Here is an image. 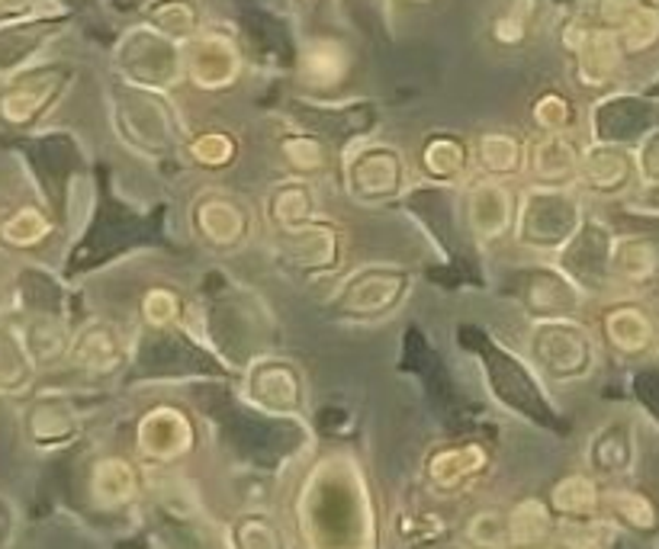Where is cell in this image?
Masks as SVG:
<instances>
[{"instance_id":"cell-15","label":"cell","mask_w":659,"mask_h":549,"mask_svg":"<svg viewBox=\"0 0 659 549\" xmlns=\"http://www.w3.org/2000/svg\"><path fill=\"white\" fill-rule=\"evenodd\" d=\"M534 165H541V170H569L573 167V152H569V145H563L560 139H550L544 142L541 148H538V155H534Z\"/></svg>"},{"instance_id":"cell-18","label":"cell","mask_w":659,"mask_h":549,"mask_svg":"<svg viewBox=\"0 0 659 549\" xmlns=\"http://www.w3.org/2000/svg\"><path fill=\"white\" fill-rule=\"evenodd\" d=\"M640 167H644V174H647L650 180H659V132L647 139L644 155H640Z\"/></svg>"},{"instance_id":"cell-4","label":"cell","mask_w":659,"mask_h":549,"mask_svg":"<svg viewBox=\"0 0 659 549\" xmlns=\"http://www.w3.org/2000/svg\"><path fill=\"white\" fill-rule=\"evenodd\" d=\"M617 64V43L608 33H589L582 46V74L586 81H604Z\"/></svg>"},{"instance_id":"cell-6","label":"cell","mask_w":659,"mask_h":549,"mask_svg":"<svg viewBox=\"0 0 659 549\" xmlns=\"http://www.w3.org/2000/svg\"><path fill=\"white\" fill-rule=\"evenodd\" d=\"M94 492H97L101 501H107V504H119L122 498H129L132 494V473H129V466H122L119 460L101 463L97 473H94Z\"/></svg>"},{"instance_id":"cell-8","label":"cell","mask_w":659,"mask_h":549,"mask_svg":"<svg viewBox=\"0 0 659 549\" xmlns=\"http://www.w3.org/2000/svg\"><path fill=\"white\" fill-rule=\"evenodd\" d=\"M508 530H511V537H515L518 544H534V540H541V537L548 534V514H544V508L534 504V501H525V504L511 514Z\"/></svg>"},{"instance_id":"cell-14","label":"cell","mask_w":659,"mask_h":549,"mask_svg":"<svg viewBox=\"0 0 659 549\" xmlns=\"http://www.w3.org/2000/svg\"><path fill=\"white\" fill-rule=\"evenodd\" d=\"M614 504H617V511H621L634 527H640V530H650V527L657 524L654 504H650L647 498H640V494H617Z\"/></svg>"},{"instance_id":"cell-2","label":"cell","mask_w":659,"mask_h":549,"mask_svg":"<svg viewBox=\"0 0 659 549\" xmlns=\"http://www.w3.org/2000/svg\"><path fill=\"white\" fill-rule=\"evenodd\" d=\"M193 77L207 87H216V84H225L232 81L235 74V56L232 49L220 43V39H207L197 52H193Z\"/></svg>"},{"instance_id":"cell-3","label":"cell","mask_w":659,"mask_h":549,"mask_svg":"<svg viewBox=\"0 0 659 549\" xmlns=\"http://www.w3.org/2000/svg\"><path fill=\"white\" fill-rule=\"evenodd\" d=\"M26 347L0 329V389H23L30 380V363H26Z\"/></svg>"},{"instance_id":"cell-20","label":"cell","mask_w":659,"mask_h":549,"mask_svg":"<svg viewBox=\"0 0 659 549\" xmlns=\"http://www.w3.org/2000/svg\"><path fill=\"white\" fill-rule=\"evenodd\" d=\"M650 203H657V206H659V187L654 190V193H650Z\"/></svg>"},{"instance_id":"cell-10","label":"cell","mask_w":659,"mask_h":549,"mask_svg":"<svg viewBox=\"0 0 659 549\" xmlns=\"http://www.w3.org/2000/svg\"><path fill=\"white\" fill-rule=\"evenodd\" d=\"M46 231H49V225L36 210H23L3 225V238L13 244H36Z\"/></svg>"},{"instance_id":"cell-5","label":"cell","mask_w":659,"mask_h":549,"mask_svg":"<svg viewBox=\"0 0 659 549\" xmlns=\"http://www.w3.org/2000/svg\"><path fill=\"white\" fill-rule=\"evenodd\" d=\"M52 87L49 84H26V87H13L3 100H0V112L7 122H26L36 112L43 110V104L49 100Z\"/></svg>"},{"instance_id":"cell-17","label":"cell","mask_w":659,"mask_h":549,"mask_svg":"<svg viewBox=\"0 0 659 549\" xmlns=\"http://www.w3.org/2000/svg\"><path fill=\"white\" fill-rule=\"evenodd\" d=\"M637 392L644 395V402L654 408V415L659 418V373H640L637 377Z\"/></svg>"},{"instance_id":"cell-21","label":"cell","mask_w":659,"mask_h":549,"mask_svg":"<svg viewBox=\"0 0 659 549\" xmlns=\"http://www.w3.org/2000/svg\"><path fill=\"white\" fill-rule=\"evenodd\" d=\"M650 3H657V7H659V0H650Z\"/></svg>"},{"instance_id":"cell-12","label":"cell","mask_w":659,"mask_h":549,"mask_svg":"<svg viewBox=\"0 0 659 549\" xmlns=\"http://www.w3.org/2000/svg\"><path fill=\"white\" fill-rule=\"evenodd\" d=\"M341 71H344V58L341 52L334 49V46H316L309 58H306V74L313 77V81H338L341 77Z\"/></svg>"},{"instance_id":"cell-7","label":"cell","mask_w":659,"mask_h":549,"mask_svg":"<svg viewBox=\"0 0 659 549\" xmlns=\"http://www.w3.org/2000/svg\"><path fill=\"white\" fill-rule=\"evenodd\" d=\"M61 344H64V337L58 334V325L52 322V319H36V322L26 325L23 347H26V354H30L33 363H36V360H49V357H56L58 350H61Z\"/></svg>"},{"instance_id":"cell-16","label":"cell","mask_w":659,"mask_h":549,"mask_svg":"<svg viewBox=\"0 0 659 549\" xmlns=\"http://www.w3.org/2000/svg\"><path fill=\"white\" fill-rule=\"evenodd\" d=\"M483 162L490 167H498V170H508L515 167V145L502 135H493L483 142Z\"/></svg>"},{"instance_id":"cell-9","label":"cell","mask_w":659,"mask_h":549,"mask_svg":"<svg viewBox=\"0 0 659 549\" xmlns=\"http://www.w3.org/2000/svg\"><path fill=\"white\" fill-rule=\"evenodd\" d=\"M586 170L596 187H621L627 180V158L621 152H596Z\"/></svg>"},{"instance_id":"cell-19","label":"cell","mask_w":659,"mask_h":549,"mask_svg":"<svg viewBox=\"0 0 659 549\" xmlns=\"http://www.w3.org/2000/svg\"><path fill=\"white\" fill-rule=\"evenodd\" d=\"M228 152H232V148L222 142V135H207V139L197 145V155H200V158H207V162H222Z\"/></svg>"},{"instance_id":"cell-11","label":"cell","mask_w":659,"mask_h":549,"mask_svg":"<svg viewBox=\"0 0 659 549\" xmlns=\"http://www.w3.org/2000/svg\"><path fill=\"white\" fill-rule=\"evenodd\" d=\"M621 33H624V46H627V49H644V46H650L659 36V16L654 10L640 7V10L624 23Z\"/></svg>"},{"instance_id":"cell-1","label":"cell","mask_w":659,"mask_h":549,"mask_svg":"<svg viewBox=\"0 0 659 549\" xmlns=\"http://www.w3.org/2000/svg\"><path fill=\"white\" fill-rule=\"evenodd\" d=\"M476 347L483 350V363L490 367V380H493L495 392L502 395L505 405H515L518 411L538 418V421H550V408L544 405L541 392L534 389L531 377L515 363V357L502 354L490 341L476 337Z\"/></svg>"},{"instance_id":"cell-13","label":"cell","mask_w":659,"mask_h":549,"mask_svg":"<svg viewBox=\"0 0 659 549\" xmlns=\"http://www.w3.org/2000/svg\"><path fill=\"white\" fill-rule=\"evenodd\" d=\"M556 504L569 514H586L596 508V489L586 479H569L566 486L556 489Z\"/></svg>"}]
</instances>
